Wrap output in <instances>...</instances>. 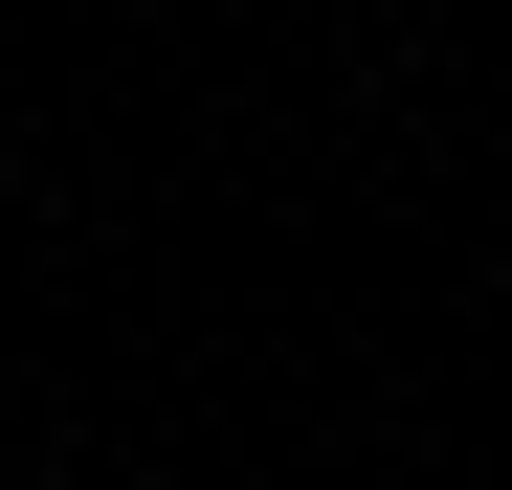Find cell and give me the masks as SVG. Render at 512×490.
<instances>
[]
</instances>
